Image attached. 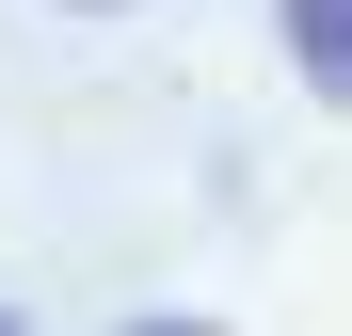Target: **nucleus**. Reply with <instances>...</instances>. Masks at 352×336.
<instances>
[{
  "instance_id": "obj_1",
  "label": "nucleus",
  "mask_w": 352,
  "mask_h": 336,
  "mask_svg": "<svg viewBox=\"0 0 352 336\" xmlns=\"http://www.w3.org/2000/svg\"><path fill=\"white\" fill-rule=\"evenodd\" d=\"M272 32H288V65H305V96L352 112V0H272Z\"/></svg>"
},
{
  "instance_id": "obj_2",
  "label": "nucleus",
  "mask_w": 352,
  "mask_h": 336,
  "mask_svg": "<svg viewBox=\"0 0 352 336\" xmlns=\"http://www.w3.org/2000/svg\"><path fill=\"white\" fill-rule=\"evenodd\" d=\"M129 336H208V320H129Z\"/></svg>"
},
{
  "instance_id": "obj_3",
  "label": "nucleus",
  "mask_w": 352,
  "mask_h": 336,
  "mask_svg": "<svg viewBox=\"0 0 352 336\" xmlns=\"http://www.w3.org/2000/svg\"><path fill=\"white\" fill-rule=\"evenodd\" d=\"M0 336H16V320H0Z\"/></svg>"
}]
</instances>
